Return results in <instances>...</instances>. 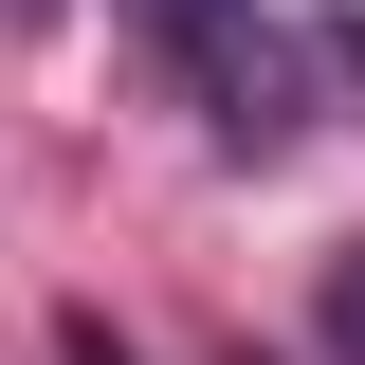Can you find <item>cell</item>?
I'll return each mask as SVG.
<instances>
[{
  "mask_svg": "<svg viewBox=\"0 0 365 365\" xmlns=\"http://www.w3.org/2000/svg\"><path fill=\"white\" fill-rule=\"evenodd\" d=\"M128 19L165 37V73H182V110H201L220 165H274V146L311 128V55L274 37L256 0H128Z\"/></svg>",
  "mask_w": 365,
  "mask_h": 365,
  "instance_id": "obj_1",
  "label": "cell"
},
{
  "mask_svg": "<svg viewBox=\"0 0 365 365\" xmlns=\"http://www.w3.org/2000/svg\"><path fill=\"white\" fill-rule=\"evenodd\" d=\"M329 365H365V237L329 256Z\"/></svg>",
  "mask_w": 365,
  "mask_h": 365,
  "instance_id": "obj_2",
  "label": "cell"
},
{
  "mask_svg": "<svg viewBox=\"0 0 365 365\" xmlns=\"http://www.w3.org/2000/svg\"><path fill=\"white\" fill-rule=\"evenodd\" d=\"M329 55H347V73H365V19H329Z\"/></svg>",
  "mask_w": 365,
  "mask_h": 365,
  "instance_id": "obj_3",
  "label": "cell"
},
{
  "mask_svg": "<svg viewBox=\"0 0 365 365\" xmlns=\"http://www.w3.org/2000/svg\"><path fill=\"white\" fill-rule=\"evenodd\" d=\"M0 19H19V37H37V19H55V0H0Z\"/></svg>",
  "mask_w": 365,
  "mask_h": 365,
  "instance_id": "obj_4",
  "label": "cell"
}]
</instances>
